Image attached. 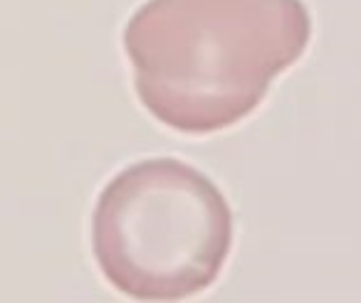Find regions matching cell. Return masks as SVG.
<instances>
[{"label": "cell", "mask_w": 361, "mask_h": 303, "mask_svg": "<svg viewBox=\"0 0 361 303\" xmlns=\"http://www.w3.org/2000/svg\"><path fill=\"white\" fill-rule=\"evenodd\" d=\"M226 195L196 165L146 158L102 188L92 212V254L126 298L178 303L218 281L233 249Z\"/></svg>", "instance_id": "obj_2"}, {"label": "cell", "mask_w": 361, "mask_h": 303, "mask_svg": "<svg viewBox=\"0 0 361 303\" xmlns=\"http://www.w3.org/2000/svg\"><path fill=\"white\" fill-rule=\"evenodd\" d=\"M310 40L302 0H146L121 35L141 106L188 136L247 119Z\"/></svg>", "instance_id": "obj_1"}]
</instances>
